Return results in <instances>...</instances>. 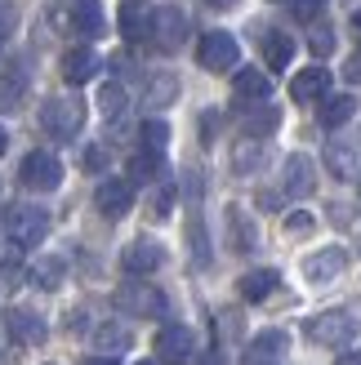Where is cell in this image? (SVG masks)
Masks as SVG:
<instances>
[{
    "mask_svg": "<svg viewBox=\"0 0 361 365\" xmlns=\"http://www.w3.org/2000/svg\"><path fill=\"white\" fill-rule=\"evenodd\" d=\"M161 263H166V250H161L152 236H138V241H130L121 254V267L130 272V277H152Z\"/></svg>",
    "mask_w": 361,
    "mask_h": 365,
    "instance_id": "obj_11",
    "label": "cell"
},
{
    "mask_svg": "<svg viewBox=\"0 0 361 365\" xmlns=\"http://www.w3.org/2000/svg\"><path fill=\"white\" fill-rule=\"evenodd\" d=\"M290 58H295V41L285 31H263V63L273 67V71H281V67H290Z\"/></svg>",
    "mask_w": 361,
    "mask_h": 365,
    "instance_id": "obj_23",
    "label": "cell"
},
{
    "mask_svg": "<svg viewBox=\"0 0 361 365\" xmlns=\"http://www.w3.org/2000/svg\"><path fill=\"white\" fill-rule=\"evenodd\" d=\"M308 45H312L317 53H330V49H335V36H330V27H326V23H312V31H308Z\"/></svg>",
    "mask_w": 361,
    "mask_h": 365,
    "instance_id": "obj_34",
    "label": "cell"
},
{
    "mask_svg": "<svg viewBox=\"0 0 361 365\" xmlns=\"http://www.w3.org/2000/svg\"><path fill=\"white\" fill-rule=\"evenodd\" d=\"M335 365H361V352H344V356H339Z\"/></svg>",
    "mask_w": 361,
    "mask_h": 365,
    "instance_id": "obj_43",
    "label": "cell"
},
{
    "mask_svg": "<svg viewBox=\"0 0 361 365\" xmlns=\"http://www.w3.org/2000/svg\"><path fill=\"white\" fill-rule=\"evenodd\" d=\"M277 272L273 267H259V272H245V277H241V299L245 303H263L268 294H273V289H277Z\"/></svg>",
    "mask_w": 361,
    "mask_h": 365,
    "instance_id": "obj_24",
    "label": "cell"
},
{
    "mask_svg": "<svg viewBox=\"0 0 361 365\" xmlns=\"http://www.w3.org/2000/svg\"><path fill=\"white\" fill-rule=\"evenodd\" d=\"M138 365H161V361H138Z\"/></svg>",
    "mask_w": 361,
    "mask_h": 365,
    "instance_id": "obj_49",
    "label": "cell"
},
{
    "mask_svg": "<svg viewBox=\"0 0 361 365\" xmlns=\"http://www.w3.org/2000/svg\"><path fill=\"white\" fill-rule=\"evenodd\" d=\"M285 232H290V236L312 232V214H290V218H285Z\"/></svg>",
    "mask_w": 361,
    "mask_h": 365,
    "instance_id": "obj_37",
    "label": "cell"
},
{
    "mask_svg": "<svg viewBox=\"0 0 361 365\" xmlns=\"http://www.w3.org/2000/svg\"><path fill=\"white\" fill-rule=\"evenodd\" d=\"M85 365H116V361H112V356H89Z\"/></svg>",
    "mask_w": 361,
    "mask_h": 365,
    "instance_id": "obj_46",
    "label": "cell"
},
{
    "mask_svg": "<svg viewBox=\"0 0 361 365\" xmlns=\"http://www.w3.org/2000/svg\"><path fill=\"white\" fill-rule=\"evenodd\" d=\"M174 210V187L166 182V187H156V200H152V218H166Z\"/></svg>",
    "mask_w": 361,
    "mask_h": 365,
    "instance_id": "obj_36",
    "label": "cell"
},
{
    "mask_svg": "<svg viewBox=\"0 0 361 365\" xmlns=\"http://www.w3.org/2000/svg\"><path fill=\"white\" fill-rule=\"evenodd\" d=\"M5 232H9V241L18 250H31V245H41L49 236V214L41 205H14L5 214Z\"/></svg>",
    "mask_w": 361,
    "mask_h": 365,
    "instance_id": "obj_3",
    "label": "cell"
},
{
    "mask_svg": "<svg viewBox=\"0 0 361 365\" xmlns=\"http://www.w3.org/2000/svg\"><path fill=\"white\" fill-rule=\"evenodd\" d=\"M5 330H9L14 343H27V348H36V343H45L49 325H45L41 312H31V307H9V312H5Z\"/></svg>",
    "mask_w": 361,
    "mask_h": 365,
    "instance_id": "obj_13",
    "label": "cell"
},
{
    "mask_svg": "<svg viewBox=\"0 0 361 365\" xmlns=\"http://www.w3.org/2000/svg\"><path fill=\"white\" fill-rule=\"evenodd\" d=\"M228 236H232V250H241V254H250V250L259 245V236H255V227H250V218H245L237 205L228 210Z\"/></svg>",
    "mask_w": 361,
    "mask_h": 365,
    "instance_id": "obj_26",
    "label": "cell"
},
{
    "mask_svg": "<svg viewBox=\"0 0 361 365\" xmlns=\"http://www.w3.org/2000/svg\"><path fill=\"white\" fill-rule=\"evenodd\" d=\"M344 81H352V85L361 81V53H352V58L344 63Z\"/></svg>",
    "mask_w": 361,
    "mask_h": 365,
    "instance_id": "obj_40",
    "label": "cell"
},
{
    "mask_svg": "<svg viewBox=\"0 0 361 365\" xmlns=\"http://www.w3.org/2000/svg\"><path fill=\"white\" fill-rule=\"evenodd\" d=\"M9 148V138H5V130H0V152H5Z\"/></svg>",
    "mask_w": 361,
    "mask_h": 365,
    "instance_id": "obj_48",
    "label": "cell"
},
{
    "mask_svg": "<svg viewBox=\"0 0 361 365\" xmlns=\"http://www.w3.org/2000/svg\"><path fill=\"white\" fill-rule=\"evenodd\" d=\"M18 182L31 192H54L63 182V165H59V156L54 152H27L23 156V165H18Z\"/></svg>",
    "mask_w": 361,
    "mask_h": 365,
    "instance_id": "obj_7",
    "label": "cell"
},
{
    "mask_svg": "<svg viewBox=\"0 0 361 365\" xmlns=\"http://www.w3.org/2000/svg\"><path fill=\"white\" fill-rule=\"evenodd\" d=\"M232 170H237V174H250V170H259V148H241L237 156H232Z\"/></svg>",
    "mask_w": 361,
    "mask_h": 365,
    "instance_id": "obj_35",
    "label": "cell"
},
{
    "mask_svg": "<svg viewBox=\"0 0 361 365\" xmlns=\"http://www.w3.org/2000/svg\"><path fill=\"white\" fill-rule=\"evenodd\" d=\"M326 170L335 178H361V138H348V134H339L326 143Z\"/></svg>",
    "mask_w": 361,
    "mask_h": 365,
    "instance_id": "obj_8",
    "label": "cell"
},
{
    "mask_svg": "<svg viewBox=\"0 0 361 365\" xmlns=\"http://www.w3.org/2000/svg\"><path fill=\"white\" fill-rule=\"evenodd\" d=\"M143 148H148V152H161V156H166V143H170V125L166 120H148V125H143Z\"/></svg>",
    "mask_w": 361,
    "mask_h": 365,
    "instance_id": "obj_31",
    "label": "cell"
},
{
    "mask_svg": "<svg viewBox=\"0 0 361 365\" xmlns=\"http://www.w3.org/2000/svg\"><path fill=\"white\" fill-rule=\"evenodd\" d=\"M188 41V18H183V9H156L152 14V45L156 49H178Z\"/></svg>",
    "mask_w": 361,
    "mask_h": 365,
    "instance_id": "obj_14",
    "label": "cell"
},
{
    "mask_svg": "<svg viewBox=\"0 0 361 365\" xmlns=\"http://www.w3.org/2000/svg\"><path fill=\"white\" fill-rule=\"evenodd\" d=\"M81 125H85V103H81L76 94L45 98V107H41V130H45L49 138L67 143V138H76V134H81Z\"/></svg>",
    "mask_w": 361,
    "mask_h": 365,
    "instance_id": "obj_1",
    "label": "cell"
},
{
    "mask_svg": "<svg viewBox=\"0 0 361 365\" xmlns=\"http://www.w3.org/2000/svg\"><path fill=\"white\" fill-rule=\"evenodd\" d=\"M214 130H219V116H214V112H205V120H201V134H205V143L214 138Z\"/></svg>",
    "mask_w": 361,
    "mask_h": 365,
    "instance_id": "obj_41",
    "label": "cell"
},
{
    "mask_svg": "<svg viewBox=\"0 0 361 365\" xmlns=\"http://www.w3.org/2000/svg\"><path fill=\"white\" fill-rule=\"evenodd\" d=\"M196 365H228V361H223V352H201V361H196Z\"/></svg>",
    "mask_w": 361,
    "mask_h": 365,
    "instance_id": "obj_42",
    "label": "cell"
},
{
    "mask_svg": "<svg viewBox=\"0 0 361 365\" xmlns=\"http://www.w3.org/2000/svg\"><path fill=\"white\" fill-rule=\"evenodd\" d=\"M285 5H290V0H285Z\"/></svg>",
    "mask_w": 361,
    "mask_h": 365,
    "instance_id": "obj_50",
    "label": "cell"
},
{
    "mask_svg": "<svg viewBox=\"0 0 361 365\" xmlns=\"http://www.w3.org/2000/svg\"><path fill=\"white\" fill-rule=\"evenodd\" d=\"M178 98V76L174 71H156L148 81V107H170Z\"/></svg>",
    "mask_w": 361,
    "mask_h": 365,
    "instance_id": "obj_28",
    "label": "cell"
},
{
    "mask_svg": "<svg viewBox=\"0 0 361 365\" xmlns=\"http://www.w3.org/2000/svg\"><path fill=\"white\" fill-rule=\"evenodd\" d=\"M232 98L237 103H263V98H273V81H268L259 67H241L237 81H232Z\"/></svg>",
    "mask_w": 361,
    "mask_h": 365,
    "instance_id": "obj_19",
    "label": "cell"
},
{
    "mask_svg": "<svg viewBox=\"0 0 361 365\" xmlns=\"http://www.w3.org/2000/svg\"><path fill=\"white\" fill-rule=\"evenodd\" d=\"M277 125H281V112H277L268 98H263V103H241V130H245L250 138H268Z\"/></svg>",
    "mask_w": 361,
    "mask_h": 365,
    "instance_id": "obj_17",
    "label": "cell"
},
{
    "mask_svg": "<svg viewBox=\"0 0 361 365\" xmlns=\"http://www.w3.org/2000/svg\"><path fill=\"white\" fill-rule=\"evenodd\" d=\"M67 277V263L59 259V254H49V259H36L31 263V285H41V289H59Z\"/></svg>",
    "mask_w": 361,
    "mask_h": 365,
    "instance_id": "obj_25",
    "label": "cell"
},
{
    "mask_svg": "<svg viewBox=\"0 0 361 365\" xmlns=\"http://www.w3.org/2000/svg\"><path fill=\"white\" fill-rule=\"evenodd\" d=\"M152 14H156V9L138 5V0H125V9L116 14V18H121V36H125L130 45H152Z\"/></svg>",
    "mask_w": 361,
    "mask_h": 365,
    "instance_id": "obj_16",
    "label": "cell"
},
{
    "mask_svg": "<svg viewBox=\"0 0 361 365\" xmlns=\"http://www.w3.org/2000/svg\"><path fill=\"white\" fill-rule=\"evenodd\" d=\"M18 31V9L9 5V0H0V49L9 45V36Z\"/></svg>",
    "mask_w": 361,
    "mask_h": 365,
    "instance_id": "obj_33",
    "label": "cell"
},
{
    "mask_svg": "<svg viewBox=\"0 0 361 365\" xmlns=\"http://www.w3.org/2000/svg\"><path fill=\"white\" fill-rule=\"evenodd\" d=\"M54 18H63V27H71L76 36H85V41H98L107 31V18H103L98 0H59Z\"/></svg>",
    "mask_w": 361,
    "mask_h": 365,
    "instance_id": "obj_4",
    "label": "cell"
},
{
    "mask_svg": "<svg viewBox=\"0 0 361 365\" xmlns=\"http://www.w3.org/2000/svg\"><path fill=\"white\" fill-rule=\"evenodd\" d=\"M107 165V152L103 148H85V170H103Z\"/></svg>",
    "mask_w": 361,
    "mask_h": 365,
    "instance_id": "obj_39",
    "label": "cell"
},
{
    "mask_svg": "<svg viewBox=\"0 0 361 365\" xmlns=\"http://www.w3.org/2000/svg\"><path fill=\"white\" fill-rule=\"evenodd\" d=\"M94 205H98V214L103 218H125L130 214V205H134V182H125V178H107V182H98V192H94Z\"/></svg>",
    "mask_w": 361,
    "mask_h": 365,
    "instance_id": "obj_12",
    "label": "cell"
},
{
    "mask_svg": "<svg viewBox=\"0 0 361 365\" xmlns=\"http://www.w3.org/2000/svg\"><path fill=\"white\" fill-rule=\"evenodd\" d=\"M348 27H352V36H357V41H361V9H357V14L348 18Z\"/></svg>",
    "mask_w": 361,
    "mask_h": 365,
    "instance_id": "obj_44",
    "label": "cell"
},
{
    "mask_svg": "<svg viewBox=\"0 0 361 365\" xmlns=\"http://www.w3.org/2000/svg\"><path fill=\"white\" fill-rule=\"evenodd\" d=\"M98 107H103V116H107V120H116V116L125 112V89H121L116 81H112V85H103V89H98Z\"/></svg>",
    "mask_w": 361,
    "mask_h": 365,
    "instance_id": "obj_30",
    "label": "cell"
},
{
    "mask_svg": "<svg viewBox=\"0 0 361 365\" xmlns=\"http://www.w3.org/2000/svg\"><path fill=\"white\" fill-rule=\"evenodd\" d=\"M321 9H326V0H290V14L299 18V23H317Z\"/></svg>",
    "mask_w": 361,
    "mask_h": 365,
    "instance_id": "obj_32",
    "label": "cell"
},
{
    "mask_svg": "<svg viewBox=\"0 0 361 365\" xmlns=\"http://www.w3.org/2000/svg\"><path fill=\"white\" fill-rule=\"evenodd\" d=\"M357 116V98L352 94H330V98H321V125L326 130H339V125H348Z\"/></svg>",
    "mask_w": 361,
    "mask_h": 365,
    "instance_id": "obj_22",
    "label": "cell"
},
{
    "mask_svg": "<svg viewBox=\"0 0 361 365\" xmlns=\"http://www.w3.org/2000/svg\"><path fill=\"white\" fill-rule=\"evenodd\" d=\"M285 348H290V339H285L281 330H263V334L250 339L241 365H281L285 361Z\"/></svg>",
    "mask_w": 361,
    "mask_h": 365,
    "instance_id": "obj_15",
    "label": "cell"
},
{
    "mask_svg": "<svg viewBox=\"0 0 361 365\" xmlns=\"http://www.w3.org/2000/svg\"><path fill=\"white\" fill-rule=\"evenodd\" d=\"M330 89V71L326 67H303L299 76L290 81V98L295 103H321Z\"/></svg>",
    "mask_w": 361,
    "mask_h": 365,
    "instance_id": "obj_18",
    "label": "cell"
},
{
    "mask_svg": "<svg viewBox=\"0 0 361 365\" xmlns=\"http://www.w3.org/2000/svg\"><path fill=\"white\" fill-rule=\"evenodd\" d=\"M130 174H134L138 182H152V178H161V152H148V148H143V152L130 160Z\"/></svg>",
    "mask_w": 361,
    "mask_h": 365,
    "instance_id": "obj_29",
    "label": "cell"
},
{
    "mask_svg": "<svg viewBox=\"0 0 361 365\" xmlns=\"http://www.w3.org/2000/svg\"><path fill=\"white\" fill-rule=\"evenodd\" d=\"M205 5H214V9H232L237 0H205Z\"/></svg>",
    "mask_w": 361,
    "mask_h": 365,
    "instance_id": "obj_45",
    "label": "cell"
},
{
    "mask_svg": "<svg viewBox=\"0 0 361 365\" xmlns=\"http://www.w3.org/2000/svg\"><path fill=\"white\" fill-rule=\"evenodd\" d=\"M18 103V81H0V112H9Z\"/></svg>",
    "mask_w": 361,
    "mask_h": 365,
    "instance_id": "obj_38",
    "label": "cell"
},
{
    "mask_svg": "<svg viewBox=\"0 0 361 365\" xmlns=\"http://www.w3.org/2000/svg\"><path fill=\"white\" fill-rule=\"evenodd\" d=\"M303 334H308L317 348H348V343L361 334V321L352 312H344V307H335V312L312 317L308 325H303Z\"/></svg>",
    "mask_w": 361,
    "mask_h": 365,
    "instance_id": "obj_2",
    "label": "cell"
},
{
    "mask_svg": "<svg viewBox=\"0 0 361 365\" xmlns=\"http://www.w3.org/2000/svg\"><path fill=\"white\" fill-rule=\"evenodd\" d=\"M237 58H241V45H237V36H228V31H205L201 41H196V63L205 71H232Z\"/></svg>",
    "mask_w": 361,
    "mask_h": 365,
    "instance_id": "obj_6",
    "label": "cell"
},
{
    "mask_svg": "<svg viewBox=\"0 0 361 365\" xmlns=\"http://www.w3.org/2000/svg\"><path fill=\"white\" fill-rule=\"evenodd\" d=\"M344 267H348L344 245H326V250H317V254L303 259V281H308V285H330Z\"/></svg>",
    "mask_w": 361,
    "mask_h": 365,
    "instance_id": "obj_10",
    "label": "cell"
},
{
    "mask_svg": "<svg viewBox=\"0 0 361 365\" xmlns=\"http://www.w3.org/2000/svg\"><path fill=\"white\" fill-rule=\"evenodd\" d=\"M196 352V334L188 325H166V330L156 334V361L161 365H188Z\"/></svg>",
    "mask_w": 361,
    "mask_h": 365,
    "instance_id": "obj_9",
    "label": "cell"
},
{
    "mask_svg": "<svg viewBox=\"0 0 361 365\" xmlns=\"http://www.w3.org/2000/svg\"><path fill=\"white\" fill-rule=\"evenodd\" d=\"M317 187V165L308 156H290L285 160V192L290 196H312Z\"/></svg>",
    "mask_w": 361,
    "mask_h": 365,
    "instance_id": "obj_21",
    "label": "cell"
},
{
    "mask_svg": "<svg viewBox=\"0 0 361 365\" xmlns=\"http://www.w3.org/2000/svg\"><path fill=\"white\" fill-rule=\"evenodd\" d=\"M116 307H121V312H130V317H166L170 299L161 294L156 285H148V281H125L116 289Z\"/></svg>",
    "mask_w": 361,
    "mask_h": 365,
    "instance_id": "obj_5",
    "label": "cell"
},
{
    "mask_svg": "<svg viewBox=\"0 0 361 365\" xmlns=\"http://www.w3.org/2000/svg\"><path fill=\"white\" fill-rule=\"evenodd\" d=\"M94 71H98V53L89 49V45H76V49L63 53V81H67V85L94 81Z\"/></svg>",
    "mask_w": 361,
    "mask_h": 365,
    "instance_id": "obj_20",
    "label": "cell"
},
{
    "mask_svg": "<svg viewBox=\"0 0 361 365\" xmlns=\"http://www.w3.org/2000/svg\"><path fill=\"white\" fill-rule=\"evenodd\" d=\"M130 330H125V325H116V321H107V325H98L94 330V348L98 352H107V356H116V352H125L130 348Z\"/></svg>",
    "mask_w": 361,
    "mask_h": 365,
    "instance_id": "obj_27",
    "label": "cell"
},
{
    "mask_svg": "<svg viewBox=\"0 0 361 365\" xmlns=\"http://www.w3.org/2000/svg\"><path fill=\"white\" fill-rule=\"evenodd\" d=\"M0 365H9V348H5V339H0Z\"/></svg>",
    "mask_w": 361,
    "mask_h": 365,
    "instance_id": "obj_47",
    "label": "cell"
}]
</instances>
